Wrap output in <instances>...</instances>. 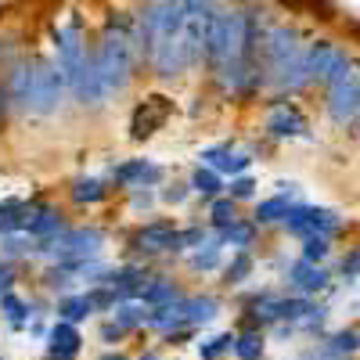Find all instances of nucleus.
Here are the masks:
<instances>
[{
    "label": "nucleus",
    "mask_w": 360,
    "mask_h": 360,
    "mask_svg": "<svg viewBox=\"0 0 360 360\" xmlns=\"http://www.w3.org/2000/svg\"><path fill=\"white\" fill-rule=\"evenodd\" d=\"M94 54L101 79L112 94V105L123 101L137 79L144 76L141 54H137V37H134V4L130 8H108L101 25L94 29Z\"/></svg>",
    "instance_id": "f257e3e1"
},
{
    "label": "nucleus",
    "mask_w": 360,
    "mask_h": 360,
    "mask_svg": "<svg viewBox=\"0 0 360 360\" xmlns=\"http://www.w3.org/2000/svg\"><path fill=\"white\" fill-rule=\"evenodd\" d=\"M112 231L105 224H65L58 234L37 242L33 252V266H47V263H65V259H101L108 252Z\"/></svg>",
    "instance_id": "f03ea898"
},
{
    "label": "nucleus",
    "mask_w": 360,
    "mask_h": 360,
    "mask_svg": "<svg viewBox=\"0 0 360 360\" xmlns=\"http://www.w3.org/2000/svg\"><path fill=\"white\" fill-rule=\"evenodd\" d=\"M72 108L69 101V86L65 76L58 72L54 58L47 51H33V86H29V101H25V115L33 123H51V119L65 115Z\"/></svg>",
    "instance_id": "7ed1b4c3"
},
{
    "label": "nucleus",
    "mask_w": 360,
    "mask_h": 360,
    "mask_svg": "<svg viewBox=\"0 0 360 360\" xmlns=\"http://www.w3.org/2000/svg\"><path fill=\"white\" fill-rule=\"evenodd\" d=\"M127 259L155 266V259H169V256H184L180 252V224L173 217H152L141 220L127 231Z\"/></svg>",
    "instance_id": "20e7f679"
},
{
    "label": "nucleus",
    "mask_w": 360,
    "mask_h": 360,
    "mask_svg": "<svg viewBox=\"0 0 360 360\" xmlns=\"http://www.w3.org/2000/svg\"><path fill=\"white\" fill-rule=\"evenodd\" d=\"M90 40H94V33L86 29V22H83V15H79V11H72L65 22H54V25L47 29V44H51V51H47V54L54 58L58 72L65 76V86H69V83H72V76L79 72L83 54H86Z\"/></svg>",
    "instance_id": "39448f33"
},
{
    "label": "nucleus",
    "mask_w": 360,
    "mask_h": 360,
    "mask_svg": "<svg viewBox=\"0 0 360 360\" xmlns=\"http://www.w3.org/2000/svg\"><path fill=\"white\" fill-rule=\"evenodd\" d=\"M176 115V98L166 94V90H148L144 98H137L130 105V115H127V137L134 144H148L152 137H159L169 119Z\"/></svg>",
    "instance_id": "423d86ee"
},
{
    "label": "nucleus",
    "mask_w": 360,
    "mask_h": 360,
    "mask_svg": "<svg viewBox=\"0 0 360 360\" xmlns=\"http://www.w3.org/2000/svg\"><path fill=\"white\" fill-rule=\"evenodd\" d=\"M263 123H259V134L266 141H314L310 134V119L307 112L299 108L292 98H263Z\"/></svg>",
    "instance_id": "0eeeda50"
},
{
    "label": "nucleus",
    "mask_w": 360,
    "mask_h": 360,
    "mask_svg": "<svg viewBox=\"0 0 360 360\" xmlns=\"http://www.w3.org/2000/svg\"><path fill=\"white\" fill-rule=\"evenodd\" d=\"M108 180L115 191H130V188H162L169 180V169L148 155H130L108 166Z\"/></svg>",
    "instance_id": "6e6552de"
},
{
    "label": "nucleus",
    "mask_w": 360,
    "mask_h": 360,
    "mask_svg": "<svg viewBox=\"0 0 360 360\" xmlns=\"http://www.w3.org/2000/svg\"><path fill=\"white\" fill-rule=\"evenodd\" d=\"M37 314H51V299H44V295H22L18 288L0 295V321H4V328L11 335H22Z\"/></svg>",
    "instance_id": "1a4fd4ad"
},
{
    "label": "nucleus",
    "mask_w": 360,
    "mask_h": 360,
    "mask_svg": "<svg viewBox=\"0 0 360 360\" xmlns=\"http://www.w3.org/2000/svg\"><path fill=\"white\" fill-rule=\"evenodd\" d=\"M356 108H360V69H356L346 83H339V86H332V90H324V115L332 119L335 130L353 127Z\"/></svg>",
    "instance_id": "9d476101"
},
{
    "label": "nucleus",
    "mask_w": 360,
    "mask_h": 360,
    "mask_svg": "<svg viewBox=\"0 0 360 360\" xmlns=\"http://www.w3.org/2000/svg\"><path fill=\"white\" fill-rule=\"evenodd\" d=\"M281 281H285L288 292H295V295L317 299L328 285H332V270L317 266V263H307V259H292V263L281 270Z\"/></svg>",
    "instance_id": "9b49d317"
},
{
    "label": "nucleus",
    "mask_w": 360,
    "mask_h": 360,
    "mask_svg": "<svg viewBox=\"0 0 360 360\" xmlns=\"http://www.w3.org/2000/svg\"><path fill=\"white\" fill-rule=\"evenodd\" d=\"M69 220H65V205H58L54 198L47 195H37L29 198V224H25V234L33 238V242H44V238L58 234Z\"/></svg>",
    "instance_id": "f8f14e48"
},
{
    "label": "nucleus",
    "mask_w": 360,
    "mask_h": 360,
    "mask_svg": "<svg viewBox=\"0 0 360 360\" xmlns=\"http://www.w3.org/2000/svg\"><path fill=\"white\" fill-rule=\"evenodd\" d=\"M112 180L108 176H94V173H79L65 184V202L72 209H94V205H105L112 198Z\"/></svg>",
    "instance_id": "ddd939ff"
},
{
    "label": "nucleus",
    "mask_w": 360,
    "mask_h": 360,
    "mask_svg": "<svg viewBox=\"0 0 360 360\" xmlns=\"http://www.w3.org/2000/svg\"><path fill=\"white\" fill-rule=\"evenodd\" d=\"M152 270H155V266L137 263V259L112 263V270H108L105 285H108V288L119 295V303H123V299H137V295H141V288H144V281L152 278Z\"/></svg>",
    "instance_id": "4468645a"
},
{
    "label": "nucleus",
    "mask_w": 360,
    "mask_h": 360,
    "mask_svg": "<svg viewBox=\"0 0 360 360\" xmlns=\"http://www.w3.org/2000/svg\"><path fill=\"white\" fill-rule=\"evenodd\" d=\"M44 346H47V360H79L86 339H83V332H79L76 324L51 321V332H47Z\"/></svg>",
    "instance_id": "2eb2a0df"
},
{
    "label": "nucleus",
    "mask_w": 360,
    "mask_h": 360,
    "mask_svg": "<svg viewBox=\"0 0 360 360\" xmlns=\"http://www.w3.org/2000/svg\"><path fill=\"white\" fill-rule=\"evenodd\" d=\"M180 295H188V285L180 281L176 274H166V270H152V278L144 281V288H141V303L148 307V310H155V307H166V303H173V299H180Z\"/></svg>",
    "instance_id": "dca6fc26"
},
{
    "label": "nucleus",
    "mask_w": 360,
    "mask_h": 360,
    "mask_svg": "<svg viewBox=\"0 0 360 360\" xmlns=\"http://www.w3.org/2000/svg\"><path fill=\"white\" fill-rule=\"evenodd\" d=\"M224 307H227V303H224L217 292H188V299H184V317H188L191 328L205 332L209 324H217V321L224 317Z\"/></svg>",
    "instance_id": "f3484780"
},
{
    "label": "nucleus",
    "mask_w": 360,
    "mask_h": 360,
    "mask_svg": "<svg viewBox=\"0 0 360 360\" xmlns=\"http://www.w3.org/2000/svg\"><path fill=\"white\" fill-rule=\"evenodd\" d=\"M256 270H259L256 249H231V256H227L224 266H220V285H224V288H242V285L252 281Z\"/></svg>",
    "instance_id": "a211bd4d"
},
{
    "label": "nucleus",
    "mask_w": 360,
    "mask_h": 360,
    "mask_svg": "<svg viewBox=\"0 0 360 360\" xmlns=\"http://www.w3.org/2000/svg\"><path fill=\"white\" fill-rule=\"evenodd\" d=\"M224 259H227V249H224V242H220L217 234L209 238V242H205L202 249H195V252H184V266H188V274H195V278H205V274H220Z\"/></svg>",
    "instance_id": "6ab92c4d"
},
{
    "label": "nucleus",
    "mask_w": 360,
    "mask_h": 360,
    "mask_svg": "<svg viewBox=\"0 0 360 360\" xmlns=\"http://www.w3.org/2000/svg\"><path fill=\"white\" fill-rule=\"evenodd\" d=\"M90 317H94V310H90V299L86 292H65V295H58L51 299V321H69L76 328H83Z\"/></svg>",
    "instance_id": "aec40b11"
},
{
    "label": "nucleus",
    "mask_w": 360,
    "mask_h": 360,
    "mask_svg": "<svg viewBox=\"0 0 360 360\" xmlns=\"http://www.w3.org/2000/svg\"><path fill=\"white\" fill-rule=\"evenodd\" d=\"M184 299H188V295L173 299V303H166V307L148 310V332L162 339V335H169V332H180V328H191L188 317H184Z\"/></svg>",
    "instance_id": "412c9836"
},
{
    "label": "nucleus",
    "mask_w": 360,
    "mask_h": 360,
    "mask_svg": "<svg viewBox=\"0 0 360 360\" xmlns=\"http://www.w3.org/2000/svg\"><path fill=\"white\" fill-rule=\"evenodd\" d=\"M123 332L134 339V335H148V307L141 299H123V303H115V310L108 314Z\"/></svg>",
    "instance_id": "4be33fe9"
},
{
    "label": "nucleus",
    "mask_w": 360,
    "mask_h": 360,
    "mask_svg": "<svg viewBox=\"0 0 360 360\" xmlns=\"http://www.w3.org/2000/svg\"><path fill=\"white\" fill-rule=\"evenodd\" d=\"M335 40H328V37H317V40H307V76H310V86H321L324 72H328V62H332V54H335Z\"/></svg>",
    "instance_id": "5701e85b"
},
{
    "label": "nucleus",
    "mask_w": 360,
    "mask_h": 360,
    "mask_svg": "<svg viewBox=\"0 0 360 360\" xmlns=\"http://www.w3.org/2000/svg\"><path fill=\"white\" fill-rule=\"evenodd\" d=\"M188 184H191V195H195V198L213 202V198H220V195H224L227 180H224L217 169H209V166L195 162V166H191V173H188Z\"/></svg>",
    "instance_id": "b1692460"
},
{
    "label": "nucleus",
    "mask_w": 360,
    "mask_h": 360,
    "mask_svg": "<svg viewBox=\"0 0 360 360\" xmlns=\"http://www.w3.org/2000/svg\"><path fill=\"white\" fill-rule=\"evenodd\" d=\"M266 342H270V335L259 332V328H238L231 356L234 360H266Z\"/></svg>",
    "instance_id": "393cba45"
},
{
    "label": "nucleus",
    "mask_w": 360,
    "mask_h": 360,
    "mask_svg": "<svg viewBox=\"0 0 360 360\" xmlns=\"http://www.w3.org/2000/svg\"><path fill=\"white\" fill-rule=\"evenodd\" d=\"M288 198L285 195H266V198H256V205H252V224L263 231V227H281V220L288 217Z\"/></svg>",
    "instance_id": "a878e982"
},
{
    "label": "nucleus",
    "mask_w": 360,
    "mask_h": 360,
    "mask_svg": "<svg viewBox=\"0 0 360 360\" xmlns=\"http://www.w3.org/2000/svg\"><path fill=\"white\" fill-rule=\"evenodd\" d=\"M213 234L224 242V249H256L259 245V227L249 217H238L227 231H213Z\"/></svg>",
    "instance_id": "bb28decb"
},
{
    "label": "nucleus",
    "mask_w": 360,
    "mask_h": 360,
    "mask_svg": "<svg viewBox=\"0 0 360 360\" xmlns=\"http://www.w3.org/2000/svg\"><path fill=\"white\" fill-rule=\"evenodd\" d=\"M33 252H37V242L29 234H0V259H8L15 266H33Z\"/></svg>",
    "instance_id": "cd10ccee"
},
{
    "label": "nucleus",
    "mask_w": 360,
    "mask_h": 360,
    "mask_svg": "<svg viewBox=\"0 0 360 360\" xmlns=\"http://www.w3.org/2000/svg\"><path fill=\"white\" fill-rule=\"evenodd\" d=\"M238 217H242V205H238L234 198H227V195L205 202V224H209V231H227Z\"/></svg>",
    "instance_id": "c85d7f7f"
},
{
    "label": "nucleus",
    "mask_w": 360,
    "mask_h": 360,
    "mask_svg": "<svg viewBox=\"0 0 360 360\" xmlns=\"http://www.w3.org/2000/svg\"><path fill=\"white\" fill-rule=\"evenodd\" d=\"M234 349V332H213V335H198L195 342V356L198 360H227Z\"/></svg>",
    "instance_id": "c756f323"
},
{
    "label": "nucleus",
    "mask_w": 360,
    "mask_h": 360,
    "mask_svg": "<svg viewBox=\"0 0 360 360\" xmlns=\"http://www.w3.org/2000/svg\"><path fill=\"white\" fill-rule=\"evenodd\" d=\"M321 346H324L328 353L349 360L353 353H360V328H335V332H328V335L321 339Z\"/></svg>",
    "instance_id": "7c9ffc66"
},
{
    "label": "nucleus",
    "mask_w": 360,
    "mask_h": 360,
    "mask_svg": "<svg viewBox=\"0 0 360 360\" xmlns=\"http://www.w3.org/2000/svg\"><path fill=\"white\" fill-rule=\"evenodd\" d=\"M353 72H356V65H353V54H349L346 47H335V54H332V62H328V72H324L321 86H324V90H332V86L346 83Z\"/></svg>",
    "instance_id": "2f4dec72"
},
{
    "label": "nucleus",
    "mask_w": 360,
    "mask_h": 360,
    "mask_svg": "<svg viewBox=\"0 0 360 360\" xmlns=\"http://www.w3.org/2000/svg\"><path fill=\"white\" fill-rule=\"evenodd\" d=\"M191 198H195V195H191L188 176H169L166 184L159 188V205H166V209H184Z\"/></svg>",
    "instance_id": "473e14b6"
},
{
    "label": "nucleus",
    "mask_w": 360,
    "mask_h": 360,
    "mask_svg": "<svg viewBox=\"0 0 360 360\" xmlns=\"http://www.w3.org/2000/svg\"><path fill=\"white\" fill-rule=\"evenodd\" d=\"M332 252H335V242L324 238V234H310V238H303V245H299V259L317 263V266H324L328 259H332Z\"/></svg>",
    "instance_id": "72a5a7b5"
},
{
    "label": "nucleus",
    "mask_w": 360,
    "mask_h": 360,
    "mask_svg": "<svg viewBox=\"0 0 360 360\" xmlns=\"http://www.w3.org/2000/svg\"><path fill=\"white\" fill-rule=\"evenodd\" d=\"M227 198H234L238 205H245V202H256L259 198V180L252 173H242V176H231L227 180V188H224Z\"/></svg>",
    "instance_id": "f704fd0d"
},
{
    "label": "nucleus",
    "mask_w": 360,
    "mask_h": 360,
    "mask_svg": "<svg viewBox=\"0 0 360 360\" xmlns=\"http://www.w3.org/2000/svg\"><path fill=\"white\" fill-rule=\"evenodd\" d=\"M123 195H127V209L134 217H152L159 205V188H130Z\"/></svg>",
    "instance_id": "c9c22d12"
},
{
    "label": "nucleus",
    "mask_w": 360,
    "mask_h": 360,
    "mask_svg": "<svg viewBox=\"0 0 360 360\" xmlns=\"http://www.w3.org/2000/svg\"><path fill=\"white\" fill-rule=\"evenodd\" d=\"M209 238H213V231H209L205 220H195V224H180V252H195L202 249Z\"/></svg>",
    "instance_id": "e433bc0d"
},
{
    "label": "nucleus",
    "mask_w": 360,
    "mask_h": 360,
    "mask_svg": "<svg viewBox=\"0 0 360 360\" xmlns=\"http://www.w3.org/2000/svg\"><path fill=\"white\" fill-rule=\"evenodd\" d=\"M234 148H238L234 141H217V144H205V148H198V162L220 173V169H224V162L231 159Z\"/></svg>",
    "instance_id": "4c0bfd02"
},
{
    "label": "nucleus",
    "mask_w": 360,
    "mask_h": 360,
    "mask_svg": "<svg viewBox=\"0 0 360 360\" xmlns=\"http://www.w3.org/2000/svg\"><path fill=\"white\" fill-rule=\"evenodd\" d=\"M86 292V299H90V310H94V317H108L112 310H115V303H119V295L108 288V285H90V288H83Z\"/></svg>",
    "instance_id": "58836bf2"
},
{
    "label": "nucleus",
    "mask_w": 360,
    "mask_h": 360,
    "mask_svg": "<svg viewBox=\"0 0 360 360\" xmlns=\"http://www.w3.org/2000/svg\"><path fill=\"white\" fill-rule=\"evenodd\" d=\"M98 342H101L105 349H119V346H127V342H130V335H127L112 317H101V324H98Z\"/></svg>",
    "instance_id": "ea45409f"
},
{
    "label": "nucleus",
    "mask_w": 360,
    "mask_h": 360,
    "mask_svg": "<svg viewBox=\"0 0 360 360\" xmlns=\"http://www.w3.org/2000/svg\"><path fill=\"white\" fill-rule=\"evenodd\" d=\"M335 274H339L342 281H356V278H360V245H353V249L342 256V263H339Z\"/></svg>",
    "instance_id": "a19ab883"
},
{
    "label": "nucleus",
    "mask_w": 360,
    "mask_h": 360,
    "mask_svg": "<svg viewBox=\"0 0 360 360\" xmlns=\"http://www.w3.org/2000/svg\"><path fill=\"white\" fill-rule=\"evenodd\" d=\"M18 285H22V266L0 259V295L11 292V288H18Z\"/></svg>",
    "instance_id": "79ce46f5"
},
{
    "label": "nucleus",
    "mask_w": 360,
    "mask_h": 360,
    "mask_svg": "<svg viewBox=\"0 0 360 360\" xmlns=\"http://www.w3.org/2000/svg\"><path fill=\"white\" fill-rule=\"evenodd\" d=\"M15 123V108H11V98H8V86H4V76H0V134Z\"/></svg>",
    "instance_id": "37998d69"
},
{
    "label": "nucleus",
    "mask_w": 360,
    "mask_h": 360,
    "mask_svg": "<svg viewBox=\"0 0 360 360\" xmlns=\"http://www.w3.org/2000/svg\"><path fill=\"white\" fill-rule=\"evenodd\" d=\"M25 332H29V339H47V332H51V321H47V314H37L33 321H29V328H25Z\"/></svg>",
    "instance_id": "c03bdc74"
},
{
    "label": "nucleus",
    "mask_w": 360,
    "mask_h": 360,
    "mask_svg": "<svg viewBox=\"0 0 360 360\" xmlns=\"http://www.w3.org/2000/svg\"><path fill=\"white\" fill-rule=\"evenodd\" d=\"M274 188H278L274 195H285L288 202H303V198H299V195H303V188H299V180H278Z\"/></svg>",
    "instance_id": "a18cd8bd"
},
{
    "label": "nucleus",
    "mask_w": 360,
    "mask_h": 360,
    "mask_svg": "<svg viewBox=\"0 0 360 360\" xmlns=\"http://www.w3.org/2000/svg\"><path fill=\"white\" fill-rule=\"evenodd\" d=\"M270 335H274L278 342H288V339H295V335H299V324H288V321H281V324H274V328H270Z\"/></svg>",
    "instance_id": "49530a36"
},
{
    "label": "nucleus",
    "mask_w": 360,
    "mask_h": 360,
    "mask_svg": "<svg viewBox=\"0 0 360 360\" xmlns=\"http://www.w3.org/2000/svg\"><path fill=\"white\" fill-rule=\"evenodd\" d=\"M317 4L321 0H281V8L288 11H317Z\"/></svg>",
    "instance_id": "de8ad7c7"
},
{
    "label": "nucleus",
    "mask_w": 360,
    "mask_h": 360,
    "mask_svg": "<svg viewBox=\"0 0 360 360\" xmlns=\"http://www.w3.org/2000/svg\"><path fill=\"white\" fill-rule=\"evenodd\" d=\"M299 360H346V356H335V353H328L321 342L310 349V353H303V356H299Z\"/></svg>",
    "instance_id": "09e8293b"
},
{
    "label": "nucleus",
    "mask_w": 360,
    "mask_h": 360,
    "mask_svg": "<svg viewBox=\"0 0 360 360\" xmlns=\"http://www.w3.org/2000/svg\"><path fill=\"white\" fill-rule=\"evenodd\" d=\"M98 360H134V356H130V353H127L123 346H119V349H105V353H101Z\"/></svg>",
    "instance_id": "8fccbe9b"
},
{
    "label": "nucleus",
    "mask_w": 360,
    "mask_h": 360,
    "mask_svg": "<svg viewBox=\"0 0 360 360\" xmlns=\"http://www.w3.org/2000/svg\"><path fill=\"white\" fill-rule=\"evenodd\" d=\"M18 4H22V0H0V22H4V18H8V15H11Z\"/></svg>",
    "instance_id": "3c124183"
},
{
    "label": "nucleus",
    "mask_w": 360,
    "mask_h": 360,
    "mask_svg": "<svg viewBox=\"0 0 360 360\" xmlns=\"http://www.w3.org/2000/svg\"><path fill=\"white\" fill-rule=\"evenodd\" d=\"M134 360H169V356H162L159 349H141V353H137Z\"/></svg>",
    "instance_id": "603ef678"
},
{
    "label": "nucleus",
    "mask_w": 360,
    "mask_h": 360,
    "mask_svg": "<svg viewBox=\"0 0 360 360\" xmlns=\"http://www.w3.org/2000/svg\"><path fill=\"white\" fill-rule=\"evenodd\" d=\"M0 360H8V356H4V353H0Z\"/></svg>",
    "instance_id": "864d4df0"
},
{
    "label": "nucleus",
    "mask_w": 360,
    "mask_h": 360,
    "mask_svg": "<svg viewBox=\"0 0 360 360\" xmlns=\"http://www.w3.org/2000/svg\"><path fill=\"white\" fill-rule=\"evenodd\" d=\"M44 360H47V356H44Z\"/></svg>",
    "instance_id": "5fc2aeb1"
}]
</instances>
